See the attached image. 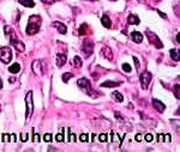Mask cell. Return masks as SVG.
<instances>
[{"label": "cell", "instance_id": "obj_1", "mask_svg": "<svg viewBox=\"0 0 180 152\" xmlns=\"http://www.w3.org/2000/svg\"><path fill=\"white\" fill-rule=\"evenodd\" d=\"M4 29H5V35L10 39V42H11L12 47H15L18 52H23V50L25 49V47H24V44L20 42V40H18V37H17V35L15 34V31L12 30V28L9 26V25H6Z\"/></svg>", "mask_w": 180, "mask_h": 152}, {"label": "cell", "instance_id": "obj_2", "mask_svg": "<svg viewBox=\"0 0 180 152\" xmlns=\"http://www.w3.org/2000/svg\"><path fill=\"white\" fill-rule=\"evenodd\" d=\"M41 17L40 16H31L29 18V23L26 26V34L28 35H35L39 33L40 26H41Z\"/></svg>", "mask_w": 180, "mask_h": 152}, {"label": "cell", "instance_id": "obj_3", "mask_svg": "<svg viewBox=\"0 0 180 152\" xmlns=\"http://www.w3.org/2000/svg\"><path fill=\"white\" fill-rule=\"evenodd\" d=\"M77 85L80 87V90H82V91H84L85 94L90 95L93 98H95V97H96L95 92H94L93 89H91V83H90L86 78H80V79H78V80H77Z\"/></svg>", "mask_w": 180, "mask_h": 152}, {"label": "cell", "instance_id": "obj_4", "mask_svg": "<svg viewBox=\"0 0 180 152\" xmlns=\"http://www.w3.org/2000/svg\"><path fill=\"white\" fill-rule=\"evenodd\" d=\"M31 70L37 77H42L47 71V65L43 60H35L31 65Z\"/></svg>", "mask_w": 180, "mask_h": 152}, {"label": "cell", "instance_id": "obj_5", "mask_svg": "<svg viewBox=\"0 0 180 152\" xmlns=\"http://www.w3.org/2000/svg\"><path fill=\"white\" fill-rule=\"evenodd\" d=\"M12 59V52L9 47H1L0 48V60L4 64H9Z\"/></svg>", "mask_w": 180, "mask_h": 152}, {"label": "cell", "instance_id": "obj_6", "mask_svg": "<svg viewBox=\"0 0 180 152\" xmlns=\"http://www.w3.org/2000/svg\"><path fill=\"white\" fill-rule=\"evenodd\" d=\"M145 35H146V37H148V40H149V42L151 43V44H154L156 48H162L163 47V44H162V42L160 41V39L153 33V31H146L145 33Z\"/></svg>", "mask_w": 180, "mask_h": 152}, {"label": "cell", "instance_id": "obj_7", "mask_svg": "<svg viewBox=\"0 0 180 152\" xmlns=\"http://www.w3.org/2000/svg\"><path fill=\"white\" fill-rule=\"evenodd\" d=\"M93 50H94V43L91 40H85L83 42V46H82V52L84 53L85 56H90L93 54Z\"/></svg>", "mask_w": 180, "mask_h": 152}, {"label": "cell", "instance_id": "obj_8", "mask_svg": "<svg viewBox=\"0 0 180 152\" xmlns=\"http://www.w3.org/2000/svg\"><path fill=\"white\" fill-rule=\"evenodd\" d=\"M151 78H153L151 73L148 72V71H145V72H143V73L140 74L139 80H140V84H142V87H143V89H148L150 81H151Z\"/></svg>", "mask_w": 180, "mask_h": 152}, {"label": "cell", "instance_id": "obj_9", "mask_svg": "<svg viewBox=\"0 0 180 152\" xmlns=\"http://www.w3.org/2000/svg\"><path fill=\"white\" fill-rule=\"evenodd\" d=\"M25 103H26V117H29L30 115L33 114V109H34V104H33V92L29 91L26 94V97H25Z\"/></svg>", "mask_w": 180, "mask_h": 152}, {"label": "cell", "instance_id": "obj_10", "mask_svg": "<svg viewBox=\"0 0 180 152\" xmlns=\"http://www.w3.org/2000/svg\"><path fill=\"white\" fill-rule=\"evenodd\" d=\"M67 61V56L65 54H58L56 55V66L58 67H63Z\"/></svg>", "mask_w": 180, "mask_h": 152}, {"label": "cell", "instance_id": "obj_11", "mask_svg": "<svg viewBox=\"0 0 180 152\" xmlns=\"http://www.w3.org/2000/svg\"><path fill=\"white\" fill-rule=\"evenodd\" d=\"M153 105H154V108L157 110V111H160V113H163L165 111V109H166V105L162 103V102H160L159 100H153Z\"/></svg>", "mask_w": 180, "mask_h": 152}, {"label": "cell", "instance_id": "obj_12", "mask_svg": "<svg viewBox=\"0 0 180 152\" xmlns=\"http://www.w3.org/2000/svg\"><path fill=\"white\" fill-rule=\"evenodd\" d=\"M53 26L58 30V31L60 33V34H66V26L63 24V23H60V22H54L53 23Z\"/></svg>", "mask_w": 180, "mask_h": 152}, {"label": "cell", "instance_id": "obj_13", "mask_svg": "<svg viewBox=\"0 0 180 152\" xmlns=\"http://www.w3.org/2000/svg\"><path fill=\"white\" fill-rule=\"evenodd\" d=\"M101 54H102L106 59H108L109 61H110V60H113V53H112L110 48H108V47H103V48H102V50H101Z\"/></svg>", "mask_w": 180, "mask_h": 152}, {"label": "cell", "instance_id": "obj_14", "mask_svg": "<svg viewBox=\"0 0 180 152\" xmlns=\"http://www.w3.org/2000/svg\"><path fill=\"white\" fill-rule=\"evenodd\" d=\"M101 23H102V25H103L105 28H107V29H110V28H112V22H110V18H109L107 15L102 16V18H101Z\"/></svg>", "mask_w": 180, "mask_h": 152}, {"label": "cell", "instance_id": "obj_15", "mask_svg": "<svg viewBox=\"0 0 180 152\" xmlns=\"http://www.w3.org/2000/svg\"><path fill=\"white\" fill-rule=\"evenodd\" d=\"M131 37H132L133 42H136V43H140L143 41V35L140 33H138V31H132Z\"/></svg>", "mask_w": 180, "mask_h": 152}, {"label": "cell", "instance_id": "obj_16", "mask_svg": "<svg viewBox=\"0 0 180 152\" xmlns=\"http://www.w3.org/2000/svg\"><path fill=\"white\" fill-rule=\"evenodd\" d=\"M18 3L22 4V5L25 6V7H34V6H35L34 0H18Z\"/></svg>", "mask_w": 180, "mask_h": 152}, {"label": "cell", "instance_id": "obj_17", "mask_svg": "<svg viewBox=\"0 0 180 152\" xmlns=\"http://www.w3.org/2000/svg\"><path fill=\"white\" fill-rule=\"evenodd\" d=\"M120 85V83H116V81H105V83H102L101 84V86L102 87H116V86H119Z\"/></svg>", "mask_w": 180, "mask_h": 152}, {"label": "cell", "instance_id": "obj_18", "mask_svg": "<svg viewBox=\"0 0 180 152\" xmlns=\"http://www.w3.org/2000/svg\"><path fill=\"white\" fill-rule=\"evenodd\" d=\"M112 97H113V100L116 101V102H123V101H124L123 95L120 94V92H118V91H114V92L112 94Z\"/></svg>", "mask_w": 180, "mask_h": 152}, {"label": "cell", "instance_id": "obj_19", "mask_svg": "<svg viewBox=\"0 0 180 152\" xmlns=\"http://www.w3.org/2000/svg\"><path fill=\"white\" fill-rule=\"evenodd\" d=\"M169 54H170V56H172L173 60H175V61H179V59H180V56H179V49H170V50H169Z\"/></svg>", "mask_w": 180, "mask_h": 152}, {"label": "cell", "instance_id": "obj_20", "mask_svg": "<svg viewBox=\"0 0 180 152\" xmlns=\"http://www.w3.org/2000/svg\"><path fill=\"white\" fill-rule=\"evenodd\" d=\"M127 22H129V24H139V18L135 15H130L127 18Z\"/></svg>", "mask_w": 180, "mask_h": 152}, {"label": "cell", "instance_id": "obj_21", "mask_svg": "<svg viewBox=\"0 0 180 152\" xmlns=\"http://www.w3.org/2000/svg\"><path fill=\"white\" fill-rule=\"evenodd\" d=\"M9 71L11 72V73H18L19 71H20V65L19 64H13V65H11L10 67H9Z\"/></svg>", "mask_w": 180, "mask_h": 152}, {"label": "cell", "instance_id": "obj_22", "mask_svg": "<svg viewBox=\"0 0 180 152\" xmlns=\"http://www.w3.org/2000/svg\"><path fill=\"white\" fill-rule=\"evenodd\" d=\"M85 34H88V25L86 24H82L80 28H79L78 35H85Z\"/></svg>", "mask_w": 180, "mask_h": 152}, {"label": "cell", "instance_id": "obj_23", "mask_svg": "<svg viewBox=\"0 0 180 152\" xmlns=\"http://www.w3.org/2000/svg\"><path fill=\"white\" fill-rule=\"evenodd\" d=\"M73 65H75L76 67H82L83 63H82V59H80L79 56H75V57H73Z\"/></svg>", "mask_w": 180, "mask_h": 152}, {"label": "cell", "instance_id": "obj_24", "mask_svg": "<svg viewBox=\"0 0 180 152\" xmlns=\"http://www.w3.org/2000/svg\"><path fill=\"white\" fill-rule=\"evenodd\" d=\"M110 135H112V141H113V143L118 141V145H119V146L121 145V140H119V137H118V134H115L114 132H110Z\"/></svg>", "mask_w": 180, "mask_h": 152}, {"label": "cell", "instance_id": "obj_25", "mask_svg": "<svg viewBox=\"0 0 180 152\" xmlns=\"http://www.w3.org/2000/svg\"><path fill=\"white\" fill-rule=\"evenodd\" d=\"M72 77H73L72 73H64V74H63V81H64V83H67Z\"/></svg>", "mask_w": 180, "mask_h": 152}, {"label": "cell", "instance_id": "obj_26", "mask_svg": "<svg viewBox=\"0 0 180 152\" xmlns=\"http://www.w3.org/2000/svg\"><path fill=\"white\" fill-rule=\"evenodd\" d=\"M79 140H80L82 143H86V141H89V135L85 134V133H83V134L79 135Z\"/></svg>", "mask_w": 180, "mask_h": 152}, {"label": "cell", "instance_id": "obj_27", "mask_svg": "<svg viewBox=\"0 0 180 152\" xmlns=\"http://www.w3.org/2000/svg\"><path fill=\"white\" fill-rule=\"evenodd\" d=\"M174 92H175V97L179 100V98H180V86H179V85H175V86H174Z\"/></svg>", "mask_w": 180, "mask_h": 152}, {"label": "cell", "instance_id": "obj_28", "mask_svg": "<svg viewBox=\"0 0 180 152\" xmlns=\"http://www.w3.org/2000/svg\"><path fill=\"white\" fill-rule=\"evenodd\" d=\"M99 140H100L101 143H105V141H107V140H108V135H107V134H105V133H102V134H100V135H99Z\"/></svg>", "mask_w": 180, "mask_h": 152}, {"label": "cell", "instance_id": "obj_29", "mask_svg": "<svg viewBox=\"0 0 180 152\" xmlns=\"http://www.w3.org/2000/svg\"><path fill=\"white\" fill-rule=\"evenodd\" d=\"M1 141H4V143L11 141V135H10V134H3V137H1Z\"/></svg>", "mask_w": 180, "mask_h": 152}, {"label": "cell", "instance_id": "obj_30", "mask_svg": "<svg viewBox=\"0 0 180 152\" xmlns=\"http://www.w3.org/2000/svg\"><path fill=\"white\" fill-rule=\"evenodd\" d=\"M55 140H56L58 143H61V141H64V135H63L61 133H58V134L55 135Z\"/></svg>", "mask_w": 180, "mask_h": 152}, {"label": "cell", "instance_id": "obj_31", "mask_svg": "<svg viewBox=\"0 0 180 152\" xmlns=\"http://www.w3.org/2000/svg\"><path fill=\"white\" fill-rule=\"evenodd\" d=\"M43 140H45L46 143H50V141H52V134H50V133L45 134V135H43Z\"/></svg>", "mask_w": 180, "mask_h": 152}, {"label": "cell", "instance_id": "obj_32", "mask_svg": "<svg viewBox=\"0 0 180 152\" xmlns=\"http://www.w3.org/2000/svg\"><path fill=\"white\" fill-rule=\"evenodd\" d=\"M145 141H148V143H151L153 140H154V137H153V134H150V133H148V134H145Z\"/></svg>", "mask_w": 180, "mask_h": 152}, {"label": "cell", "instance_id": "obj_33", "mask_svg": "<svg viewBox=\"0 0 180 152\" xmlns=\"http://www.w3.org/2000/svg\"><path fill=\"white\" fill-rule=\"evenodd\" d=\"M123 70L129 73V72H131V66H130L129 64H124V65H123Z\"/></svg>", "mask_w": 180, "mask_h": 152}, {"label": "cell", "instance_id": "obj_34", "mask_svg": "<svg viewBox=\"0 0 180 152\" xmlns=\"http://www.w3.org/2000/svg\"><path fill=\"white\" fill-rule=\"evenodd\" d=\"M135 140H136L137 143H140V141L143 140V135H142L140 133H138V134H136V137H135Z\"/></svg>", "mask_w": 180, "mask_h": 152}, {"label": "cell", "instance_id": "obj_35", "mask_svg": "<svg viewBox=\"0 0 180 152\" xmlns=\"http://www.w3.org/2000/svg\"><path fill=\"white\" fill-rule=\"evenodd\" d=\"M33 141H34V143H37V141H40V134H36V133H34V137H33Z\"/></svg>", "mask_w": 180, "mask_h": 152}, {"label": "cell", "instance_id": "obj_36", "mask_svg": "<svg viewBox=\"0 0 180 152\" xmlns=\"http://www.w3.org/2000/svg\"><path fill=\"white\" fill-rule=\"evenodd\" d=\"M133 61H135V65H136V70L139 68V61H138V59L136 56H133Z\"/></svg>", "mask_w": 180, "mask_h": 152}, {"label": "cell", "instance_id": "obj_37", "mask_svg": "<svg viewBox=\"0 0 180 152\" xmlns=\"http://www.w3.org/2000/svg\"><path fill=\"white\" fill-rule=\"evenodd\" d=\"M159 143H162L165 141V134H159V139H157Z\"/></svg>", "mask_w": 180, "mask_h": 152}, {"label": "cell", "instance_id": "obj_38", "mask_svg": "<svg viewBox=\"0 0 180 152\" xmlns=\"http://www.w3.org/2000/svg\"><path fill=\"white\" fill-rule=\"evenodd\" d=\"M43 3H46V4H53V3H55V1H59V0H42Z\"/></svg>", "mask_w": 180, "mask_h": 152}, {"label": "cell", "instance_id": "obj_39", "mask_svg": "<svg viewBox=\"0 0 180 152\" xmlns=\"http://www.w3.org/2000/svg\"><path fill=\"white\" fill-rule=\"evenodd\" d=\"M20 139H22V141H23V143H24V141H26V140H28V139H29V137H28V134H23V135H22V138H20Z\"/></svg>", "mask_w": 180, "mask_h": 152}, {"label": "cell", "instance_id": "obj_40", "mask_svg": "<svg viewBox=\"0 0 180 152\" xmlns=\"http://www.w3.org/2000/svg\"><path fill=\"white\" fill-rule=\"evenodd\" d=\"M157 12H159V15H160V16H161L162 18H165V19H167V16H166L165 13H162V12H161V11H159V10H157Z\"/></svg>", "mask_w": 180, "mask_h": 152}, {"label": "cell", "instance_id": "obj_41", "mask_svg": "<svg viewBox=\"0 0 180 152\" xmlns=\"http://www.w3.org/2000/svg\"><path fill=\"white\" fill-rule=\"evenodd\" d=\"M9 81H10V83H15L16 79H15V78H9Z\"/></svg>", "mask_w": 180, "mask_h": 152}, {"label": "cell", "instance_id": "obj_42", "mask_svg": "<svg viewBox=\"0 0 180 152\" xmlns=\"http://www.w3.org/2000/svg\"><path fill=\"white\" fill-rule=\"evenodd\" d=\"M55 150H56V148H54V147H49V148H48V151H55Z\"/></svg>", "mask_w": 180, "mask_h": 152}, {"label": "cell", "instance_id": "obj_43", "mask_svg": "<svg viewBox=\"0 0 180 152\" xmlns=\"http://www.w3.org/2000/svg\"><path fill=\"white\" fill-rule=\"evenodd\" d=\"M3 87V81H1V79H0V89Z\"/></svg>", "mask_w": 180, "mask_h": 152}, {"label": "cell", "instance_id": "obj_44", "mask_svg": "<svg viewBox=\"0 0 180 152\" xmlns=\"http://www.w3.org/2000/svg\"><path fill=\"white\" fill-rule=\"evenodd\" d=\"M109 1H116V0H109Z\"/></svg>", "mask_w": 180, "mask_h": 152}, {"label": "cell", "instance_id": "obj_45", "mask_svg": "<svg viewBox=\"0 0 180 152\" xmlns=\"http://www.w3.org/2000/svg\"><path fill=\"white\" fill-rule=\"evenodd\" d=\"M93 1H96V0H93Z\"/></svg>", "mask_w": 180, "mask_h": 152}]
</instances>
